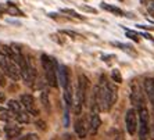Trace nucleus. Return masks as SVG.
<instances>
[{
  "mask_svg": "<svg viewBox=\"0 0 154 140\" xmlns=\"http://www.w3.org/2000/svg\"><path fill=\"white\" fill-rule=\"evenodd\" d=\"M97 97H99V107L100 111H110L111 107L115 104L118 99V89L112 82H108L104 75L100 76V83L97 89Z\"/></svg>",
  "mask_w": 154,
  "mask_h": 140,
  "instance_id": "1",
  "label": "nucleus"
},
{
  "mask_svg": "<svg viewBox=\"0 0 154 140\" xmlns=\"http://www.w3.org/2000/svg\"><path fill=\"white\" fill-rule=\"evenodd\" d=\"M40 61H42V67H43V71H45V75H46L47 83H49L51 87H57L58 86V78H57L58 64H57V61H56L54 58L49 57L47 54H42Z\"/></svg>",
  "mask_w": 154,
  "mask_h": 140,
  "instance_id": "2",
  "label": "nucleus"
},
{
  "mask_svg": "<svg viewBox=\"0 0 154 140\" xmlns=\"http://www.w3.org/2000/svg\"><path fill=\"white\" fill-rule=\"evenodd\" d=\"M88 86H89V79L86 75H79L78 78V89L76 94L74 97V112L76 115L81 114L83 104L86 103V93H88Z\"/></svg>",
  "mask_w": 154,
  "mask_h": 140,
  "instance_id": "3",
  "label": "nucleus"
},
{
  "mask_svg": "<svg viewBox=\"0 0 154 140\" xmlns=\"http://www.w3.org/2000/svg\"><path fill=\"white\" fill-rule=\"evenodd\" d=\"M125 125H126V130H128L129 135H135L139 128V123H137V111L135 108H129L126 111L125 115Z\"/></svg>",
  "mask_w": 154,
  "mask_h": 140,
  "instance_id": "4",
  "label": "nucleus"
},
{
  "mask_svg": "<svg viewBox=\"0 0 154 140\" xmlns=\"http://www.w3.org/2000/svg\"><path fill=\"white\" fill-rule=\"evenodd\" d=\"M20 103L22 104V107L25 108V111L28 112V114H32V115H35V117L39 115V110L36 108L35 99L32 97V94H28V93L21 94V97H20Z\"/></svg>",
  "mask_w": 154,
  "mask_h": 140,
  "instance_id": "5",
  "label": "nucleus"
},
{
  "mask_svg": "<svg viewBox=\"0 0 154 140\" xmlns=\"http://www.w3.org/2000/svg\"><path fill=\"white\" fill-rule=\"evenodd\" d=\"M129 99H131V103L133 104L135 108H137L139 105L144 104L143 93H142V90H140V87L137 86L136 82L131 85V96H129Z\"/></svg>",
  "mask_w": 154,
  "mask_h": 140,
  "instance_id": "6",
  "label": "nucleus"
},
{
  "mask_svg": "<svg viewBox=\"0 0 154 140\" xmlns=\"http://www.w3.org/2000/svg\"><path fill=\"white\" fill-rule=\"evenodd\" d=\"M143 87H144V93H146L147 99H149V101H150V104L153 105V110H154V78L144 79Z\"/></svg>",
  "mask_w": 154,
  "mask_h": 140,
  "instance_id": "7",
  "label": "nucleus"
},
{
  "mask_svg": "<svg viewBox=\"0 0 154 140\" xmlns=\"http://www.w3.org/2000/svg\"><path fill=\"white\" fill-rule=\"evenodd\" d=\"M57 78L58 82H60L61 87L65 89V87L69 85V75H68V69L65 65H58L57 68Z\"/></svg>",
  "mask_w": 154,
  "mask_h": 140,
  "instance_id": "8",
  "label": "nucleus"
},
{
  "mask_svg": "<svg viewBox=\"0 0 154 140\" xmlns=\"http://www.w3.org/2000/svg\"><path fill=\"white\" fill-rule=\"evenodd\" d=\"M101 125V119H100V115L99 112H92L90 115V121H89V132L92 135H96L99 128Z\"/></svg>",
  "mask_w": 154,
  "mask_h": 140,
  "instance_id": "9",
  "label": "nucleus"
},
{
  "mask_svg": "<svg viewBox=\"0 0 154 140\" xmlns=\"http://www.w3.org/2000/svg\"><path fill=\"white\" fill-rule=\"evenodd\" d=\"M6 75L10 76L13 81H18V79L21 78V74H20V68H18V65L15 64L13 60L8 61V65H7V71H6Z\"/></svg>",
  "mask_w": 154,
  "mask_h": 140,
  "instance_id": "10",
  "label": "nucleus"
},
{
  "mask_svg": "<svg viewBox=\"0 0 154 140\" xmlns=\"http://www.w3.org/2000/svg\"><path fill=\"white\" fill-rule=\"evenodd\" d=\"M21 132H22L21 126L10 125V123L4 126V133H6V136H7L8 140H13V139H15V137H18L21 135Z\"/></svg>",
  "mask_w": 154,
  "mask_h": 140,
  "instance_id": "11",
  "label": "nucleus"
},
{
  "mask_svg": "<svg viewBox=\"0 0 154 140\" xmlns=\"http://www.w3.org/2000/svg\"><path fill=\"white\" fill-rule=\"evenodd\" d=\"M75 133H76V136L81 137V139H83V137H86V133H88V126H86L85 123V119L82 118H79L76 119V122H75Z\"/></svg>",
  "mask_w": 154,
  "mask_h": 140,
  "instance_id": "12",
  "label": "nucleus"
},
{
  "mask_svg": "<svg viewBox=\"0 0 154 140\" xmlns=\"http://www.w3.org/2000/svg\"><path fill=\"white\" fill-rule=\"evenodd\" d=\"M7 107H8V110L13 112V115L20 114V112H22L24 110H25V108L22 107L21 103H20V101H17V100H10L7 103Z\"/></svg>",
  "mask_w": 154,
  "mask_h": 140,
  "instance_id": "13",
  "label": "nucleus"
},
{
  "mask_svg": "<svg viewBox=\"0 0 154 140\" xmlns=\"http://www.w3.org/2000/svg\"><path fill=\"white\" fill-rule=\"evenodd\" d=\"M6 13H8L10 15H14V17H24V13H22V11L20 10L14 3H7Z\"/></svg>",
  "mask_w": 154,
  "mask_h": 140,
  "instance_id": "14",
  "label": "nucleus"
},
{
  "mask_svg": "<svg viewBox=\"0 0 154 140\" xmlns=\"http://www.w3.org/2000/svg\"><path fill=\"white\" fill-rule=\"evenodd\" d=\"M14 119L17 121V122H20V123H29V121H31L28 112H26L25 110H24L22 112H20V114H15L14 115Z\"/></svg>",
  "mask_w": 154,
  "mask_h": 140,
  "instance_id": "15",
  "label": "nucleus"
},
{
  "mask_svg": "<svg viewBox=\"0 0 154 140\" xmlns=\"http://www.w3.org/2000/svg\"><path fill=\"white\" fill-rule=\"evenodd\" d=\"M101 7H103L104 10H107V11H110V13H112L114 15H118V17H122V15H124V11H122L121 8L114 7V6H108L107 3H101Z\"/></svg>",
  "mask_w": 154,
  "mask_h": 140,
  "instance_id": "16",
  "label": "nucleus"
},
{
  "mask_svg": "<svg viewBox=\"0 0 154 140\" xmlns=\"http://www.w3.org/2000/svg\"><path fill=\"white\" fill-rule=\"evenodd\" d=\"M40 101H42L43 107L46 108L47 111H50V100H49V93H47L46 90L40 92Z\"/></svg>",
  "mask_w": 154,
  "mask_h": 140,
  "instance_id": "17",
  "label": "nucleus"
},
{
  "mask_svg": "<svg viewBox=\"0 0 154 140\" xmlns=\"http://www.w3.org/2000/svg\"><path fill=\"white\" fill-rule=\"evenodd\" d=\"M14 118V115H13V112L10 111V110H4V108H0V119L2 121H6V122H8L10 119Z\"/></svg>",
  "mask_w": 154,
  "mask_h": 140,
  "instance_id": "18",
  "label": "nucleus"
},
{
  "mask_svg": "<svg viewBox=\"0 0 154 140\" xmlns=\"http://www.w3.org/2000/svg\"><path fill=\"white\" fill-rule=\"evenodd\" d=\"M13 140H38V136L35 133H26V135H20L18 137H15Z\"/></svg>",
  "mask_w": 154,
  "mask_h": 140,
  "instance_id": "19",
  "label": "nucleus"
},
{
  "mask_svg": "<svg viewBox=\"0 0 154 140\" xmlns=\"http://www.w3.org/2000/svg\"><path fill=\"white\" fill-rule=\"evenodd\" d=\"M111 79H112V82H115V83H121V82H122L121 71H118V69H112V72H111Z\"/></svg>",
  "mask_w": 154,
  "mask_h": 140,
  "instance_id": "20",
  "label": "nucleus"
},
{
  "mask_svg": "<svg viewBox=\"0 0 154 140\" xmlns=\"http://www.w3.org/2000/svg\"><path fill=\"white\" fill-rule=\"evenodd\" d=\"M63 13H67V14H69V15H72V17H75V18H79V20H83V17L82 15H79L76 11H74V10H69V8H63Z\"/></svg>",
  "mask_w": 154,
  "mask_h": 140,
  "instance_id": "21",
  "label": "nucleus"
},
{
  "mask_svg": "<svg viewBox=\"0 0 154 140\" xmlns=\"http://www.w3.org/2000/svg\"><path fill=\"white\" fill-rule=\"evenodd\" d=\"M111 136H112V140H124V136H122V133L117 129H112L111 130Z\"/></svg>",
  "mask_w": 154,
  "mask_h": 140,
  "instance_id": "22",
  "label": "nucleus"
},
{
  "mask_svg": "<svg viewBox=\"0 0 154 140\" xmlns=\"http://www.w3.org/2000/svg\"><path fill=\"white\" fill-rule=\"evenodd\" d=\"M126 36H128V38H131V39H132V40H135V42H139V36H137L135 32H131V31H126Z\"/></svg>",
  "mask_w": 154,
  "mask_h": 140,
  "instance_id": "23",
  "label": "nucleus"
},
{
  "mask_svg": "<svg viewBox=\"0 0 154 140\" xmlns=\"http://www.w3.org/2000/svg\"><path fill=\"white\" fill-rule=\"evenodd\" d=\"M36 126H38L39 129H42V130H46V122L42 121V119H38V121H36Z\"/></svg>",
  "mask_w": 154,
  "mask_h": 140,
  "instance_id": "24",
  "label": "nucleus"
},
{
  "mask_svg": "<svg viewBox=\"0 0 154 140\" xmlns=\"http://www.w3.org/2000/svg\"><path fill=\"white\" fill-rule=\"evenodd\" d=\"M82 10H85L86 13H92V14H96L97 10L93 7H89V6H82Z\"/></svg>",
  "mask_w": 154,
  "mask_h": 140,
  "instance_id": "25",
  "label": "nucleus"
},
{
  "mask_svg": "<svg viewBox=\"0 0 154 140\" xmlns=\"http://www.w3.org/2000/svg\"><path fill=\"white\" fill-rule=\"evenodd\" d=\"M149 135H150L151 139L154 140V121L150 123V125H149Z\"/></svg>",
  "mask_w": 154,
  "mask_h": 140,
  "instance_id": "26",
  "label": "nucleus"
},
{
  "mask_svg": "<svg viewBox=\"0 0 154 140\" xmlns=\"http://www.w3.org/2000/svg\"><path fill=\"white\" fill-rule=\"evenodd\" d=\"M63 33H65V35H69V36H72V38H78V35H76L75 32H72V31H63Z\"/></svg>",
  "mask_w": 154,
  "mask_h": 140,
  "instance_id": "27",
  "label": "nucleus"
},
{
  "mask_svg": "<svg viewBox=\"0 0 154 140\" xmlns=\"http://www.w3.org/2000/svg\"><path fill=\"white\" fill-rule=\"evenodd\" d=\"M142 35H143V38H146V39H149V40H151V42H154V38H151V35H150V33L143 32V33H142Z\"/></svg>",
  "mask_w": 154,
  "mask_h": 140,
  "instance_id": "28",
  "label": "nucleus"
},
{
  "mask_svg": "<svg viewBox=\"0 0 154 140\" xmlns=\"http://www.w3.org/2000/svg\"><path fill=\"white\" fill-rule=\"evenodd\" d=\"M140 2H142L144 6H150V4L153 3V0H140Z\"/></svg>",
  "mask_w": 154,
  "mask_h": 140,
  "instance_id": "29",
  "label": "nucleus"
},
{
  "mask_svg": "<svg viewBox=\"0 0 154 140\" xmlns=\"http://www.w3.org/2000/svg\"><path fill=\"white\" fill-rule=\"evenodd\" d=\"M4 100H6V97H4V94L0 92V103H4Z\"/></svg>",
  "mask_w": 154,
  "mask_h": 140,
  "instance_id": "30",
  "label": "nucleus"
},
{
  "mask_svg": "<svg viewBox=\"0 0 154 140\" xmlns=\"http://www.w3.org/2000/svg\"><path fill=\"white\" fill-rule=\"evenodd\" d=\"M0 75H2V71H0Z\"/></svg>",
  "mask_w": 154,
  "mask_h": 140,
  "instance_id": "31",
  "label": "nucleus"
}]
</instances>
